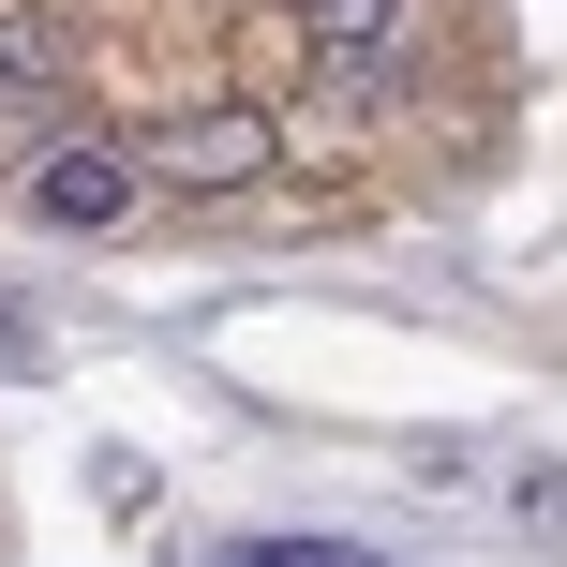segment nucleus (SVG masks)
<instances>
[{
	"label": "nucleus",
	"instance_id": "nucleus-3",
	"mask_svg": "<svg viewBox=\"0 0 567 567\" xmlns=\"http://www.w3.org/2000/svg\"><path fill=\"white\" fill-rule=\"evenodd\" d=\"M0 90H75V16L60 0H0Z\"/></svg>",
	"mask_w": 567,
	"mask_h": 567
},
{
	"label": "nucleus",
	"instance_id": "nucleus-2",
	"mask_svg": "<svg viewBox=\"0 0 567 567\" xmlns=\"http://www.w3.org/2000/svg\"><path fill=\"white\" fill-rule=\"evenodd\" d=\"M30 209H45V225H120V209H135V165H120V150H45V165H30Z\"/></svg>",
	"mask_w": 567,
	"mask_h": 567
},
{
	"label": "nucleus",
	"instance_id": "nucleus-4",
	"mask_svg": "<svg viewBox=\"0 0 567 567\" xmlns=\"http://www.w3.org/2000/svg\"><path fill=\"white\" fill-rule=\"evenodd\" d=\"M284 16H299V30H313L329 60H373V45L403 30V0H284Z\"/></svg>",
	"mask_w": 567,
	"mask_h": 567
},
{
	"label": "nucleus",
	"instance_id": "nucleus-6",
	"mask_svg": "<svg viewBox=\"0 0 567 567\" xmlns=\"http://www.w3.org/2000/svg\"><path fill=\"white\" fill-rule=\"evenodd\" d=\"M30 373H45V313L0 284V389H30Z\"/></svg>",
	"mask_w": 567,
	"mask_h": 567
},
{
	"label": "nucleus",
	"instance_id": "nucleus-1",
	"mask_svg": "<svg viewBox=\"0 0 567 567\" xmlns=\"http://www.w3.org/2000/svg\"><path fill=\"white\" fill-rule=\"evenodd\" d=\"M135 179H165V195H239V179H269V120L255 105H195V120H165V135L135 150Z\"/></svg>",
	"mask_w": 567,
	"mask_h": 567
},
{
	"label": "nucleus",
	"instance_id": "nucleus-5",
	"mask_svg": "<svg viewBox=\"0 0 567 567\" xmlns=\"http://www.w3.org/2000/svg\"><path fill=\"white\" fill-rule=\"evenodd\" d=\"M225 567H389V553H359V538H239Z\"/></svg>",
	"mask_w": 567,
	"mask_h": 567
}]
</instances>
